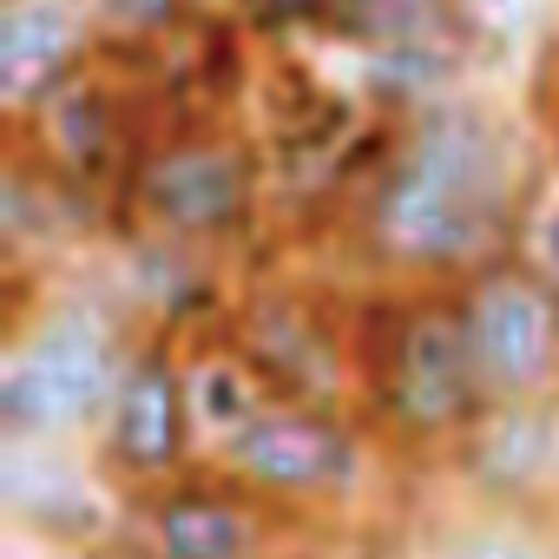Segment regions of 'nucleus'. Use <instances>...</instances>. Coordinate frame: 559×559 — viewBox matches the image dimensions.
<instances>
[{
    "mask_svg": "<svg viewBox=\"0 0 559 559\" xmlns=\"http://www.w3.org/2000/svg\"><path fill=\"white\" fill-rule=\"evenodd\" d=\"M526 217V165L513 132L480 99H435L389 119L356 204L369 263L402 284H461L513 250Z\"/></svg>",
    "mask_w": 559,
    "mask_h": 559,
    "instance_id": "1",
    "label": "nucleus"
},
{
    "mask_svg": "<svg viewBox=\"0 0 559 559\" xmlns=\"http://www.w3.org/2000/svg\"><path fill=\"white\" fill-rule=\"evenodd\" d=\"M356 376L382 441H395L402 454H454L487 415L454 284H415L408 297H395L389 330L369 356H356Z\"/></svg>",
    "mask_w": 559,
    "mask_h": 559,
    "instance_id": "2",
    "label": "nucleus"
},
{
    "mask_svg": "<svg viewBox=\"0 0 559 559\" xmlns=\"http://www.w3.org/2000/svg\"><path fill=\"white\" fill-rule=\"evenodd\" d=\"M139 336L86 297H47L40 317L14 323L0 356V435L21 441H80L99 435L119 376Z\"/></svg>",
    "mask_w": 559,
    "mask_h": 559,
    "instance_id": "3",
    "label": "nucleus"
},
{
    "mask_svg": "<svg viewBox=\"0 0 559 559\" xmlns=\"http://www.w3.org/2000/svg\"><path fill=\"white\" fill-rule=\"evenodd\" d=\"M211 467L243 480L284 513H330L362 500L369 487V441L336 402H284L270 395L224 448H211Z\"/></svg>",
    "mask_w": 559,
    "mask_h": 559,
    "instance_id": "4",
    "label": "nucleus"
},
{
    "mask_svg": "<svg viewBox=\"0 0 559 559\" xmlns=\"http://www.w3.org/2000/svg\"><path fill=\"white\" fill-rule=\"evenodd\" d=\"M126 191L152 237L217 250L250 230L263 165H257V145L237 139L230 126H178L139 152V171Z\"/></svg>",
    "mask_w": 559,
    "mask_h": 559,
    "instance_id": "5",
    "label": "nucleus"
},
{
    "mask_svg": "<svg viewBox=\"0 0 559 559\" xmlns=\"http://www.w3.org/2000/svg\"><path fill=\"white\" fill-rule=\"evenodd\" d=\"M454 310L487 402H559V284L526 250L467 270Z\"/></svg>",
    "mask_w": 559,
    "mask_h": 559,
    "instance_id": "6",
    "label": "nucleus"
},
{
    "mask_svg": "<svg viewBox=\"0 0 559 559\" xmlns=\"http://www.w3.org/2000/svg\"><path fill=\"white\" fill-rule=\"evenodd\" d=\"M191 448H198V428H191V402H185V349H178V330H152L139 336L126 376H119V395L99 421V467L145 493L171 474L191 467Z\"/></svg>",
    "mask_w": 559,
    "mask_h": 559,
    "instance_id": "7",
    "label": "nucleus"
},
{
    "mask_svg": "<svg viewBox=\"0 0 559 559\" xmlns=\"http://www.w3.org/2000/svg\"><path fill=\"white\" fill-rule=\"evenodd\" d=\"M276 513L243 480L217 474H171L132 493V539L139 559H263L276 539Z\"/></svg>",
    "mask_w": 559,
    "mask_h": 559,
    "instance_id": "8",
    "label": "nucleus"
},
{
    "mask_svg": "<svg viewBox=\"0 0 559 559\" xmlns=\"http://www.w3.org/2000/svg\"><path fill=\"white\" fill-rule=\"evenodd\" d=\"M224 336L250 356L263 389L284 395V402H336V408H349V389L362 382L343 330L304 290H257V297H243V310L230 317Z\"/></svg>",
    "mask_w": 559,
    "mask_h": 559,
    "instance_id": "9",
    "label": "nucleus"
},
{
    "mask_svg": "<svg viewBox=\"0 0 559 559\" xmlns=\"http://www.w3.org/2000/svg\"><path fill=\"white\" fill-rule=\"evenodd\" d=\"M21 126V139L60 171V178H73L86 198H99L106 185H132V171H139V152L145 145H132V112H126V99H119V86L99 73V67H80L60 93H47L27 119H14Z\"/></svg>",
    "mask_w": 559,
    "mask_h": 559,
    "instance_id": "10",
    "label": "nucleus"
},
{
    "mask_svg": "<svg viewBox=\"0 0 559 559\" xmlns=\"http://www.w3.org/2000/svg\"><path fill=\"white\" fill-rule=\"evenodd\" d=\"M0 507L27 539L47 546H99L112 533V500L67 454V441L0 435Z\"/></svg>",
    "mask_w": 559,
    "mask_h": 559,
    "instance_id": "11",
    "label": "nucleus"
},
{
    "mask_svg": "<svg viewBox=\"0 0 559 559\" xmlns=\"http://www.w3.org/2000/svg\"><path fill=\"white\" fill-rule=\"evenodd\" d=\"M448 461L493 513L539 507L559 487V402H487Z\"/></svg>",
    "mask_w": 559,
    "mask_h": 559,
    "instance_id": "12",
    "label": "nucleus"
},
{
    "mask_svg": "<svg viewBox=\"0 0 559 559\" xmlns=\"http://www.w3.org/2000/svg\"><path fill=\"white\" fill-rule=\"evenodd\" d=\"M93 0H0V106L27 119L80 67H93Z\"/></svg>",
    "mask_w": 559,
    "mask_h": 559,
    "instance_id": "13",
    "label": "nucleus"
},
{
    "mask_svg": "<svg viewBox=\"0 0 559 559\" xmlns=\"http://www.w3.org/2000/svg\"><path fill=\"white\" fill-rule=\"evenodd\" d=\"M86 191L60 178L34 145H14L8 158V191H0V243L8 270H34V257H60L86 230Z\"/></svg>",
    "mask_w": 559,
    "mask_h": 559,
    "instance_id": "14",
    "label": "nucleus"
},
{
    "mask_svg": "<svg viewBox=\"0 0 559 559\" xmlns=\"http://www.w3.org/2000/svg\"><path fill=\"white\" fill-rule=\"evenodd\" d=\"M185 402H191V428H198V448H224L263 402V376L250 369V356L217 336V343H198L185 349Z\"/></svg>",
    "mask_w": 559,
    "mask_h": 559,
    "instance_id": "15",
    "label": "nucleus"
},
{
    "mask_svg": "<svg viewBox=\"0 0 559 559\" xmlns=\"http://www.w3.org/2000/svg\"><path fill=\"white\" fill-rule=\"evenodd\" d=\"M330 40L356 53H382V47H428V40H474V34H467V0H343Z\"/></svg>",
    "mask_w": 559,
    "mask_h": 559,
    "instance_id": "16",
    "label": "nucleus"
},
{
    "mask_svg": "<svg viewBox=\"0 0 559 559\" xmlns=\"http://www.w3.org/2000/svg\"><path fill=\"white\" fill-rule=\"evenodd\" d=\"M198 0H93V27L106 47H165L191 27Z\"/></svg>",
    "mask_w": 559,
    "mask_h": 559,
    "instance_id": "17",
    "label": "nucleus"
},
{
    "mask_svg": "<svg viewBox=\"0 0 559 559\" xmlns=\"http://www.w3.org/2000/svg\"><path fill=\"white\" fill-rule=\"evenodd\" d=\"M441 559H559V552L533 533V520L493 513V520H467L461 533H448Z\"/></svg>",
    "mask_w": 559,
    "mask_h": 559,
    "instance_id": "18",
    "label": "nucleus"
},
{
    "mask_svg": "<svg viewBox=\"0 0 559 559\" xmlns=\"http://www.w3.org/2000/svg\"><path fill=\"white\" fill-rule=\"evenodd\" d=\"M237 21L284 40V34H336V8L343 0H230Z\"/></svg>",
    "mask_w": 559,
    "mask_h": 559,
    "instance_id": "19",
    "label": "nucleus"
},
{
    "mask_svg": "<svg viewBox=\"0 0 559 559\" xmlns=\"http://www.w3.org/2000/svg\"><path fill=\"white\" fill-rule=\"evenodd\" d=\"M526 27H533V0H467L474 47H513Z\"/></svg>",
    "mask_w": 559,
    "mask_h": 559,
    "instance_id": "20",
    "label": "nucleus"
},
{
    "mask_svg": "<svg viewBox=\"0 0 559 559\" xmlns=\"http://www.w3.org/2000/svg\"><path fill=\"white\" fill-rule=\"evenodd\" d=\"M520 250L552 276V284H559V198H546L533 217H526V230H520Z\"/></svg>",
    "mask_w": 559,
    "mask_h": 559,
    "instance_id": "21",
    "label": "nucleus"
},
{
    "mask_svg": "<svg viewBox=\"0 0 559 559\" xmlns=\"http://www.w3.org/2000/svg\"><path fill=\"white\" fill-rule=\"evenodd\" d=\"M349 559H376V552H349Z\"/></svg>",
    "mask_w": 559,
    "mask_h": 559,
    "instance_id": "22",
    "label": "nucleus"
}]
</instances>
